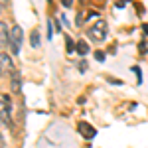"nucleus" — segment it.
<instances>
[{
    "label": "nucleus",
    "instance_id": "obj_1",
    "mask_svg": "<svg viewBox=\"0 0 148 148\" xmlns=\"http://www.w3.org/2000/svg\"><path fill=\"white\" fill-rule=\"evenodd\" d=\"M87 34H89V38H91L93 42L105 40V38H107V22H105V20H97V22L87 30Z\"/></svg>",
    "mask_w": 148,
    "mask_h": 148
},
{
    "label": "nucleus",
    "instance_id": "obj_2",
    "mask_svg": "<svg viewBox=\"0 0 148 148\" xmlns=\"http://www.w3.org/2000/svg\"><path fill=\"white\" fill-rule=\"evenodd\" d=\"M24 40V32L20 26H14L12 28V34H10V47H12V53H20V44Z\"/></svg>",
    "mask_w": 148,
    "mask_h": 148
},
{
    "label": "nucleus",
    "instance_id": "obj_3",
    "mask_svg": "<svg viewBox=\"0 0 148 148\" xmlns=\"http://www.w3.org/2000/svg\"><path fill=\"white\" fill-rule=\"evenodd\" d=\"M22 77H20V71H16V69H12V73H10V89L14 93H20L22 91Z\"/></svg>",
    "mask_w": 148,
    "mask_h": 148
},
{
    "label": "nucleus",
    "instance_id": "obj_4",
    "mask_svg": "<svg viewBox=\"0 0 148 148\" xmlns=\"http://www.w3.org/2000/svg\"><path fill=\"white\" fill-rule=\"evenodd\" d=\"M77 128H79L81 134H83L85 138H89V140H91V138H95V134H97V130H95L89 123H79V126H77Z\"/></svg>",
    "mask_w": 148,
    "mask_h": 148
},
{
    "label": "nucleus",
    "instance_id": "obj_5",
    "mask_svg": "<svg viewBox=\"0 0 148 148\" xmlns=\"http://www.w3.org/2000/svg\"><path fill=\"white\" fill-rule=\"evenodd\" d=\"M89 51H91V47H89V44H87L85 40H79V42H77V53L85 57L87 53H89Z\"/></svg>",
    "mask_w": 148,
    "mask_h": 148
},
{
    "label": "nucleus",
    "instance_id": "obj_6",
    "mask_svg": "<svg viewBox=\"0 0 148 148\" xmlns=\"http://www.w3.org/2000/svg\"><path fill=\"white\" fill-rule=\"evenodd\" d=\"M0 59H2V73H4V71H10L12 69V61H10V57H8V53L2 51V53H0Z\"/></svg>",
    "mask_w": 148,
    "mask_h": 148
},
{
    "label": "nucleus",
    "instance_id": "obj_7",
    "mask_svg": "<svg viewBox=\"0 0 148 148\" xmlns=\"http://www.w3.org/2000/svg\"><path fill=\"white\" fill-rule=\"evenodd\" d=\"M10 109H12V99L4 93V95H2V111H8V113H10Z\"/></svg>",
    "mask_w": 148,
    "mask_h": 148
},
{
    "label": "nucleus",
    "instance_id": "obj_8",
    "mask_svg": "<svg viewBox=\"0 0 148 148\" xmlns=\"http://www.w3.org/2000/svg\"><path fill=\"white\" fill-rule=\"evenodd\" d=\"M0 32H2V38H0V42H2V46H4L6 42H10V36H8V32H6V22L0 24Z\"/></svg>",
    "mask_w": 148,
    "mask_h": 148
},
{
    "label": "nucleus",
    "instance_id": "obj_9",
    "mask_svg": "<svg viewBox=\"0 0 148 148\" xmlns=\"http://www.w3.org/2000/svg\"><path fill=\"white\" fill-rule=\"evenodd\" d=\"M30 44H32V47H40V32H38V30H34V32H32Z\"/></svg>",
    "mask_w": 148,
    "mask_h": 148
},
{
    "label": "nucleus",
    "instance_id": "obj_10",
    "mask_svg": "<svg viewBox=\"0 0 148 148\" xmlns=\"http://www.w3.org/2000/svg\"><path fill=\"white\" fill-rule=\"evenodd\" d=\"M65 46H67V53H73V51H77V44H75L71 38H67V40H65Z\"/></svg>",
    "mask_w": 148,
    "mask_h": 148
},
{
    "label": "nucleus",
    "instance_id": "obj_11",
    "mask_svg": "<svg viewBox=\"0 0 148 148\" xmlns=\"http://www.w3.org/2000/svg\"><path fill=\"white\" fill-rule=\"evenodd\" d=\"M77 67H79V71H81V73H85V71L89 69V65H87V61L83 59V61H79V63H77Z\"/></svg>",
    "mask_w": 148,
    "mask_h": 148
},
{
    "label": "nucleus",
    "instance_id": "obj_12",
    "mask_svg": "<svg viewBox=\"0 0 148 148\" xmlns=\"http://www.w3.org/2000/svg\"><path fill=\"white\" fill-rule=\"evenodd\" d=\"M95 59H97V61H105V51H103V49H97V51H95Z\"/></svg>",
    "mask_w": 148,
    "mask_h": 148
},
{
    "label": "nucleus",
    "instance_id": "obj_13",
    "mask_svg": "<svg viewBox=\"0 0 148 148\" xmlns=\"http://www.w3.org/2000/svg\"><path fill=\"white\" fill-rule=\"evenodd\" d=\"M132 71L136 73V77H138V85H142V73H140V67H136V65H134V67H132Z\"/></svg>",
    "mask_w": 148,
    "mask_h": 148
},
{
    "label": "nucleus",
    "instance_id": "obj_14",
    "mask_svg": "<svg viewBox=\"0 0 148 148\" xmlns=\"http://www.w3.org/2000/svg\"><path fill=\"white\" fill-rule=\"evenodd\" d=\"M138 49H140V53H148L146 51V42H140V44H138Z\"/></svg>",
    "mask_w": 148,
    "mask_h": 148
},
{
    "label": "nucleus",
    "instance_id": "obj_15",
    "mask_svg": "<svg viewBox=\"0 0 148 148\" xmlns=\"http://www.w3.org/2000/svg\"><path fill=\"white\" fill-rule=\"evenodd\" d=\"M134 6H136L138 14H140V16H142V14H144V8H142V4H140V2H136V4H134Z\"/></svg>",
    "mask_w": 148,
    "mask_h": 148
},
{
    "label": "nucleus",
    "instance_id": "obj_16",
    "mask_svg": "<svg viewBox=\"0 0 148 148\" xmlns=\"http://www.w3.org/2000/svg\"><path fill=\"white\" fill-rule=\"evenodd\" d=\"M109 83H113V85H123L121 79H111V77H109Z\"/></svg>",
    "mask_w": 148,
    "mask_h": 148
},
{
    "label": "nucleus",
    "instance_id": "obj_17",
    "mask_svg": "<svg viewBox=\"0 0 148 148\" xmlns=\"http://www.w3.org/2000/svg\"><path fill=\"white\" fill-rule=\"evenodd\" d=\"M126 2H130V0H121V2H116V8H125Z\"/></svg>",
    "mask_w": 148,
    "mask_h": 148
},
{
    "label": "nucleus",
    "instance_id": "obj_18",
    "mask_svg": "<svg viewBox=\"0 0 148 148\" xmlns=\"http://www.w3.org/2000/svg\"><path fill=\"white\" fill-rule=\"evenodd\" d=\"M61 4H63V6H65V8H69V6H71V4H73V0H61Z\"/></svg>",
    "mask_w": 148,
    "mask_h": 148
},
{
    "label": "nucleus",
    "instance_id": "obj_19",
    "mask_svg": "<svg viewBox=\"0 0 148 148\" xmlns=\"http://www.w3.org/2000/svg\"><path fill=\"white\" fill-rule=\"evenodd\" d=\"M142 32H144V36H148V24H142Z\"/></svg>",
    "mask_w": 148,
    "mask_h": 148
},
{
    "label": "nucleus",
    "instance_id": "obj_20",
    "mask_svg": "<svg viewBox=\"0 0 148 148\" xmlns=\"http://www.w3.org/2000/svg\"><path fill=\"white\" fill-rule=\"evenodd\" d=\"M2 8H6V0H2Z\"/></svg>",
    "mask_w": 148,
    "mask_h": 148
}]
</instances>
